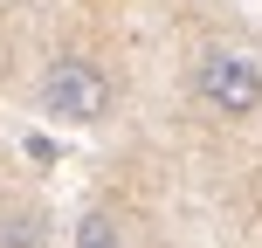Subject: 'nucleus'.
Masks as SVG:
<instances>
[{
  "instance_id": "nucleus-1",
  "label": "nucleus",
  "mask_w": 262,
  "mask_h": 248,
  "mask_svg": "<svg viewBox=\"0 0 262 248\" xmlns=\"http://www.w3.org/2000/svg\"><path fill=\"white\" fill-rule=\"evenodd\" d=\"M41 110L55 124H104L111 118V76L90 55H55L41 76Z\"/></svg>"
},
{
  "instance_id": "nucleus-2",
  "label": "nucleus",
  "mask_w": 262,
  "mask_h": 248,
  "mask_svg": "<svg viewBox=\"0 0 262 248\" xmlns=\"http://www.w3.org/2000/svg\"><path fill=\"white\" fill-rule=\"evenodd\" d=\"M193 90L200 104H214L221 118H255L262 110V62L242 49H207L193 69Z\"/></svg>"
},
{
  "instance_id": "nucleus-3",
  "label": "nucleus",
  "mask_w": 262,
  "mask_h": 248,
  "mask_svg": "<svg viewBox=\"0 0 262 248\" xmlns=\"http://www.w3.org/2000/svg\"><path fill=\"white\" fill-rule=\"evenodd\" d=\"M69 248H124V235H118V221H111V214H83Z\"/></svg>"
}]
</instances>
